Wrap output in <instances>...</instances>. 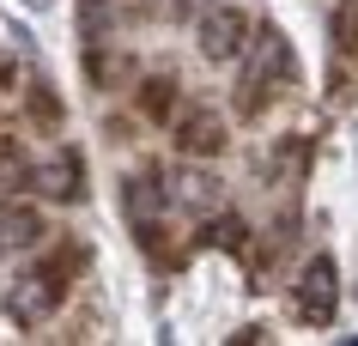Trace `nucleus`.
I'll list each match as a JSON object with an SVG mask.
<instances>
[{"mask_svg": "<svg viewBox=\"0 0 358 346\" xmlns=\"http://www.w3.org/2000/svg\"><path fill=\"white\" fill-rule=\"evenodd\" d=\"M280 79H292V49L273 24H262L243 49V92H237V110L255 115L267 103V92H280Z\"/></svg>", "mask_w": 358, "mask_h": 346, "instance_id": "obj_1", "label": "nucleus"}, {"mask_svg": "<svg viewBox=\"0 0 358 346\" xmlns=\"http://www.w3.org/2000/svg\"><path fill=\"white\" fill-rule=\"evenodd\" d=\"M61 291H67V280H61V261H49V268L24 273L19 286L6 291V316H13L19 328H37V322H49V316H55Z\"/></svg>", "mask_w": 358, "mask_h": 346, "instance_id": "obj_2", "label": "nucleus"}, {"mask_svg": "<svg viewBox=\"0 0 358 346\" xmlns=\"http://www.w3.org/2000/svg\"><path fill=\"white\" fill-rule=\"evenodd\" d=\"M292 298H298V316L310 328H328V322H334V310H340V268L328 261V255H310Z\"/></svg>", "mask_w": 358, "mask_h": 346, "instance_id": "obj_3", "label": "nucleus"}, {"mask_svg": "<svg viewBox=\"0 0 358 346\" xmlns=\"http://www.w3.org/2000/svg\"><path fill=\"white\" fill-rule=\"evenodd\" d=\"M249 37H255V24L237 6H213L207 19H201V55L207 61H243Z\"/></svg>", "mask_w": 358, "mask_h": 346, "instance_id": "obj_4", "label": "nucleus"}, {"mask_svg": "<svg viewBox=\"0 0 358 346\" xmlns=\"http://www.w3.org/2000/svg\"><path fill=\"white\" fill-rule=\"evenodd\" d=\"M170 128H176V152L182 158L225 152V122H219V110H189V115H176Z\"/></svg>", "mask_w": 358, "mask_h": 346, "instance_id": "obj_5", "label": "nucleus"}, {"mask_svg": "<svg viewBox=\"0 0 358 346\" xmlns=\"http://www.w3.org/2000/svg\"><path fill=\"white\" fill-rule=\"evenodd\" d=\"M37 189L49 194V201H79V194H85V164H79L73 146H61L49 164H37Z\"/></svg>", "mask_w": 358, "mask_h": 346, "instance_id": "obj_6", "label": "nucleus"}, {"mask_svg": "<svg viewBox=\"0 0 358 346\" xmlns=\"http://www.w3.org/2000/svg\"><path fill=\"white\" fill-rule=\"evenodd\" d=\"M164 201H170V189H164L152 171H140V176H128V182H122V212H128L134 225H158Z\"/></svg>", "mask_w": 358, "mask_h": 346, "instance_id": "obj_7", "label": "nucleus"}, {"mask_svg": "<svg viewBox=\"0 0 358 346\" xmlns=\"http://www.w3.org/2000/svg\"><path fill=\"white\" fill-rule=\"evenodd\" d=\"M43 243V212L24 207V201H13V207H0V250H37Z\"/></svg>", "mask_w": 358, "mask_h": 346, "instance_id": "obj_8", "label": "nucleus"}, {"mask_svg": "<svg viewBox=\"0 0 358 346\" xmlns=\"http://www.w3.org/2000/svg\"><path fill=\"white\" fill-rule=\"evenodd\" d=\"M170 201H182V207H213V201H219V189H213L207 171H189V176H176Z\"/></svg>", "mask_w": 358, "mask_h": 346, "instance_id": "obj_9", "label": "nucleus"}, {"mask_svg": "<svg viewBox=\"0 0 358 346\" xmlns=\"http://www.w3.org/2000/svg\"><path fill=\"white\" fill-rule=\"evenodd\" d=\"M140 110L152 122H176V85L170 79H146V92H140Z\"/></svg>", "mask_w": 358, "mask_h": 346, "instance_id": "obj_10", "label": "nucleus"}, {"mask_svg": "<svg viewBox=\"0 0 358 346\" xmlns=\"http://www.w3.org/2000/svg\"><path fill=\"white\" fill-rule=\"evenodd\" d=\"M79 37L85 43L110 37V0H79Z\"/></svg>", "mask_w": 358, "mask_h": 346, "instance_id": "obj_11", "label": "nucleus"}, {"mask_svg": "<svg viewBox=\"0 0 358 346\" xmlns=\"http://www.w3.org/2000/svg\"><path fill=\"white\" fill-rule=\"evenodd\" d=\"M328 31H334V49H358V0H334Z\"/></svg>", "mask_w": 358, "mask_h": 346, "instance_id": "obj_12", "label": "nucleus"}, {"mask_svg": "<svg viewBox=\"0 0 358 346\" xmlns=\"http://www.w3.org/2000/svg\"><path fill=\"white\" fill-rule=\"evenodd\" d=\"M207 237H213V243H225V250H243V219L225 212V219H213V225H207Z\"/></svg>", "mask_w": 358, "mask_h": 346, "instance_id": "obj_13", "label": "nucleus"}, {"mask_svg": "<svg viewBox=\"0 0 358 346\" xmlns=\"http://www.w3.org/2000/svg\"><path fill=\"white\" fill-rule=\"evenodd\" d=\"M24 182H31V171H24L19 158H6V152H0V194H13V189H24Z\"/></svg>", "mask_w": 358, "mask_h": 346, "instance_id": "obj_14", "label": "nucleus"}, {"mask_svg": "<svg viewBox=\"0 0 358 346\" xmlns=\"http://www.w3.org/2000/svg\"><path fill=\"white\" fill-rule=\"evenodd\" d=\"M31 103H37V115H43V122H55V115H61V103L49 97V85H43V79L31 85Z\"/></svg>", "mask_w": 358, "mask_h": 346, "instance_id": "obj_15", "label": "nucleus"}, {"mask_svg": "<svg viewBox=\"0 0 358 346\" xmlns=\"http://www.w3.org/2000/svg\"><path fill=\"white\" fill-rule=\"evenodd\" d=\"M213 6H225V0H176V19H194V24H201Z\"/></svg>", "mask_w": 358, "mask_h": 346, "instance_id": "obj_16", "label": "nucleus"}]
</instances>
